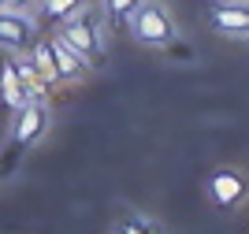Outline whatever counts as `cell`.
<instances>
[{
    "label": "cell",
    "instance_id": "5b68a950",
    "mask_svg": "<svg viewBox=\"0 0 249 234\" xmlns=\"http://www.w3.org/2000/svg\"><path fill=\"white\" fill-rule=\"evenodd\" d=\"M249 186H246V175L234 171V167H223L208 179V201L216 204V208H238L246 201Z\"/></svg>",
    "mask_w": 249,
    "mask_h": 234
},
{
    "label": "cell",
    "instance_id": "7a4b0ae2",
    "mask_svg": "<svg viewBox=\"0 0 249 234\" xmlns=\"http://www.w3.org/2000/svg\"><path fill=\"white\" fill-rule=\"evenodd\" d=\"M130 34H134L138 45H149V49H164V45H171V41L178 37V26L175 19L167 15V8H160V4H138L134 11H130Z\"/></svg>",
    "mask_w": 249,
    "mask_h": 234
},
{
    "label": "cell",
    "instance_id": "5bb4252c",
    "mask_svg": "<svg viewBox=\"0 0 249 234\" xmlns=\"http://www.w3.org/2000/svg\"><path fill=\"white\" fill-rule=\"evenodd\" d=\"M0 4H8V0H0Z\"/></svg>",
    "mask_w": 249,
    "mask_h": 234
},
{
    "label": "cell",
    "instance_id": "8992f818",
    "mask_svg": "<svg viewBox=\"0 0 249 234\" xmlns=\"http://www.w3.org/2000/svg\"><path fill=\"white\" fill-rule=\"evenodd\" d=\"M212 26L219 34L249 41V4H216L212 8Z\"/></svg>",
    "mask_w": 249,
    "mask_h": 234
},
{
    "label": "cell",
    "instance_id": "52a82bcc",
    "mask_svg": "<svg viewBox=\"0 0 249 234\" xmlns=\"http://www.w3.org/2000/svg\"><path fill=\"white\" fill-rule=\"evenodd\" d=\"M49 49H52V60H56V71H60V82H78L86 78V71H89V63L78 56V52L67 45V41L56 34V37L49 41Z\"/></svg>",
    "mask_w": 249,
    "mask_h": 234
},
{
    "label": "cell",
    "instance_id": "30bf717a",
    "mask_svg": "<svg viewBox=\"0 0 249 234\" xmlns=\"http://www.w3.org/2000/svg\"><path fill=\"white\" fill-rule=\"evenodd\" d=\"M78 4H82V0H41V11L49 19H63V15H71Z\"/></svg>",
    "mask_w": 249,
    "mask_h": 234
},
{
    "label": "cell",
    "instance_id": "9c48e42d",
    "mask_svg": "<svg viewBox=\"0 0 249 234\" xmlns=\"http://www.w3.org/2000/svg\"><path fill=\"white\" fill-rule=\"evenodd\" d=\"M26 60L34 63V71H37V78H41L45 90H52V86L60 82V71H56V60H52L49 41H37V45H30V49H26Z\"/></svg>",
    "mask_w": 249,
    "mask_h": 234
},
{
    "label": "cell",
    "instance_id": "3957f363",
    "mask_svg": "<svg viewBox=\"0 0 249 234\" xmlns=\"http://www.w3.org/2000/svg\"><path fill=\"white\" fill-rule=\"evenodd\" d=\"M11 115H15V123H11V142L19 145V149H30L34 142H41L45 134H49V126H52L49 97H26V104Z\"/></svg>",
    "mask_w": 249,
    "mask_h": 234
},
{
    "label": "cell",
    "instance_id": "4fadbf2b",
    "mask_svg": "<svg viewBox=\"0 0 249 234\" xmlns=\"http://www.w3.org/2000/svg\"><path fill=\"white\" fill-rule=\"evenodd\" d=\"M37 0H8V8H22V11H30Z\"/></svg>",
    "mask_w": 249,
    "mask_h": 234
},
{
    "label": "cell",
    "instance_id": "7c38bea8",
    "mask_svg": "<svg viewBox=\"0 0 249 234\" xmlns=\"http://www.w3.org/2000/svg\"><path fill=\"white\" fill-rule=\"evenodd\" d=\"M112 234H160L153 223H145V219H130V223H119Z\"/></svg>",
    "mask_w": 249,
    "mask_h": 234
},
{
    "label": "cell",
    "instance_id": "ba28073f",
    "mask_svg": "<svg viewBox=\"0 0 249 234\" xmlns=\"http://www.w3.org/2000/svg\"><path fill=\"white\" fill-rule=\"evenodd\" d=\"M26 86H22V78H19V71H15V60H4L0 63V101L8 104L11 112H19L22 104H26Z\"/></svg>",
    "mask_w": 249,
    "mask_h": 234
},
{
    "label": "cell",
    "instance_id": "6da1fadb",
    "mask_svg": "<svg viewBox=\"0 0 249 234\" xmlns=\"http://www.w3.org/2000/svg\"><path fill=\"white\" fill-rule=\"evenodd\" d=\"M60 37L71 45L78 56H82L89 67L104 56V30H101V19H97L93 11H71V15H63V30Z\"/></svg>",
    "mask_w": 249,
    "mask_h": 234
},
{
    "label": "cell",
    "instance_id": "8fae6325",
    "mask_svg": "<svg viewBox=\"0 0 249 234\" xmlns=\"http://www.w3.org/2000/svg\"><path fill=\"white\" fill-rule=\"evenodd\" d=\"M104 4H108V15H112V19H130V11H134L142 0H104Z\"/></svg>",
    "mask_w": 249,
    "mask_h": 234
},
{
    "label": "cell",
    "instance_id": "277c9868",
    "mask_svg": "<svg viewBox=\"0 0 249 234\" xmlns=\"http://www.w3.org/2000/svg\"><path fill=\"white\" fill-rule=\"evenodd\" d=\"M34 34H37V22L30 19V11L0 4V49H11L19 56L34 45Z\"/></svg>",
    "mask_w": 249,
    "mask_h": 234
}]
</instances>
